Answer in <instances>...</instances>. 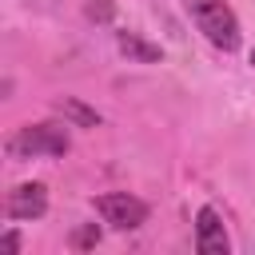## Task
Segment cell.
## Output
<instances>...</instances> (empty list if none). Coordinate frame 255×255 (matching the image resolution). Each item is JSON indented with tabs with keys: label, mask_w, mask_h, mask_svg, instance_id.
Masks as SVG:
<instances>
[{
	"label": "cell",
	"mask_w": 255,
	"mask_h": 255,
	"mask_svg": "<svg viewBox=\"0 0 255 255\" xmlns=\"http://www.w3.org/2000/svg\"><path fill=\"white\" fill-rule=\"evenodd\" d=\"M72 124H28V128H16L8 135V155L12 159H56V155H68L72 147V135H68Z\"/></svg>",
	"instance_id": "6da1fadb"
},
{
	"label": "cell",
	"mask_w": 255,
	"mask_h": 255,
	"mask_svg": "<svg viewBox=\"0 0 255 255\" xmlns=\"http://www.w3.org/2000/svg\"><path fill=\"white\" fill-rule=\"evenodd\" d=\"M48 211V187L44 183H20L8 191V219H40Z\"/></svg>",
	"instance_id": "5b68a950"
},
{
	"label": "cell",
	"mask_w": 255,
	"mask_h": 255,
	"mask_svg": "<svg viewBox=\"0 0 255 255\" xmlns=\"http://www.w3.org/2000/svg\"><path fill=\"white\" fill-rule=\"evenodd\" d=\"M88 16L100 20V24H108V20L116 16V4H112V0H88Z\"/></svg>",
	"instance_id": "ba28073f"
},
{
	"label": "cell",
	"mask_w": 255,
	"mask_h": 255,
	"mask_svg": "<svg viewBox=\"0 0 255 255\" xmlns=\"http://www.w3.org/2000/svg\"><path fill=\"white\" fill-rule=\"evenodd\" d=\"M251 64H255V52H251Z\"/></svg>",
	"instance_id": "8fae6325"
},
{
	"label": "cell",
	"mask_w": 255,
	"mask_h": 255,
	"mask_svg": "<svg viewBox=\"0 0 255 255\" xmlns=\"http://www.w3.org/2000/svg\"><path fill=\"white\" fill-rule=\"evenodd\" d=\"M56 112H60L72 128H100V112H96V108H88V104H80L76 96L56 100Z\"/></svg>",
	"instance_id": "52a82bcc"
},
{
	"label": "cell",
	"mask_w": 255,
	"mask_h": 255,
	"mask_svg": "<svg viewBox=\"0 0 255 255\" xmlns=\"http://www.w3.org/2000/svg\"><path fill=\"white\" fill-rule=\"evenodd\" d=\"M116 44H120V52H124L128 60H135V64H159V60H163L159 44H147L139 32H116Z\"/></svg>",
	"instance_id": "8992f818"
},
{
	"label": "cell",
	"mask_w": 255,
	"mask_h": 255,
	"mask_svg": "<svg viewBox=\"0 0 255 255\" xmlns=\"http://www.w3.org/2000/svg\"><path fill=\"white\" fill-rule=\"evenodd\" d=\"M183 8H187L191 24L203 32V40L211 48H219V52H235L239 48L243 32H239V16L231 12L227 0H183Z\"/></svg>",
	"instance_id": "7a4b0ae2"
},
{
	"label": "cell",
	"mask_w": 255,
	"mask_h": 255,
	"mask_svg": "<svg viewBox=\"0 0 255 255\" xmlns=\"http://www.w3.org/2000/svg\"><path fill=\"white\" fill-rule=\"evenodd\" d=\"M92 203H96V215L116 231H135L139 223H147V203L128 191H104Z\"/></svg>",
	"instance_id": "3957f363"
},
{
	"label": "cell",
	"mask_w": 255,
	"mask_h": 255,
	"mask_svg": "<svg viewBox=\"0 0 255 255\" xmlns=\"http://www.w3.org/2000/svg\"><path fill=\"white\" fill-rule=\"evenodd\" d=\"M76 247H92V243H100V227L92 223V227H84V231H76V239H72Z\"/></svg>",
	"instance_id": "9c48e42d"
},
{
	"label": "cell",
	"mask_w": 255,
	"mask_h": 255,
	"mask_svg": "<svg viewBox=\"0 0 255 255\" xmlns=\"http://www.w3.org/2000/svg\"><path fill=\"white\" fill-rule=\"evenodd\" d=\"M0 247H4L8 255H16V251H20V235H16V231H4V239H0Z\"/></svg>",
	"instance_id": "30bf717a"
},
{
	"label": "cell",
	"mask_w": 255,
	"mask_h": 255,
	"mask_svg": "<svg viewBox=\"0 0 255 255\" xmlns=\"http://www.w3.org/2000/svg\"><path fill=\"white\" fill-rule=\"evenodd\" d=\"M195 251H199V255H227V251H231L223 215H219L215 207H199V211H195Z\"/></svg>",
	"instance_id": "277c9868"
}]
</instances>
